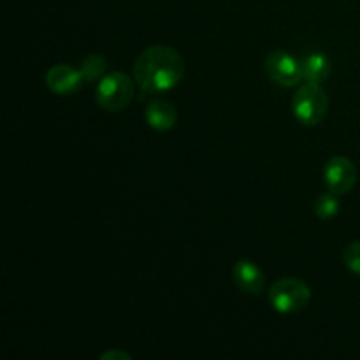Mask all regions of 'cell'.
<instances>
[{"label":"cell","instance_id":"6da1fadb","mask_svg":"<svg viewBox=\"0 0 360 360\" xmlns=\"http://www.w3.org/2000/svg\"><path fill=\"white\" fill-rule=\"evenodd\" d=\"M134 79L146 94H164L181 83L185 62L176 49L169 46H150L134 63Z\"/></svg>","mask_w":360,"mask_h":360},{"label":"cell","instance_id":"7a4b0ae2","mask_svg":"<svg viewBox=\"0 0 360 360\" xmlns=\"http://www.w3.org/2000/svg\"><path fill=\"white\" fill-rule=\"evenodd\" d=\"M292 111L302 125H320L329 111V97L322 84L306 81L302 86H299L292 98Z\"/></svg>","mask_w":360,"mask_h":360},{"label":"cell","instance_id":"3957f363","mask_svg":"<svg viewBox=\"0 0 360 360\" xmlns=\"http://www.w3.org/2000/svg\"><path fill=\"white\" fill-rule=\"evenodd\" d=\"M97 104L104 111L120 112L130 105L134 98V81L129 74L122 70L109 72L98 81L97 90H95Z\"/></svg>","mask_w":360,"mask_h":360},{"label":"cell","instance_id":"277c9868","mask_svg":"<svg viewBox=\"0 0 360 360\" xmlns=\"http://www.w3.org/2000/svg\"><path fill=\"white\" fill-rule=\"evenodd\" d=\"M311 301V290L297 278H281L269 288V302L281 315H292L306 308Z\"/></svg>","mask_w":360,"mask_h":360},{"label":"cell","instance_id":"5b68a950","mask_svg":"<svg viewBox=\"0 0 360 360\" xmlns=\"http://www.w3.org/2000/svg\"><path fill=\"white\" fill-rule=\"evenodd\" d=\"M266 72L273 83L283 88L297 86L304 79L302 62L283 49L271 51L266 58Z\"/></svg>","mask_w":360,"mask_h":360},{"label":"cell","instance_id":"8992f818","mask_svg":"<svg viewBox=\"0 0 360 360\" xmlns=\"http://www.w3.org/2000/svg\"><path fill=\"white\" fill-rule=\"evenodd\" d=\"M323 181L327 190L336 195H345L357 183V167L347 157H333L323 169Z\"/></svg>","mask_w":360,"mask_h":360},{"label":"cell","instance_id":"52a82bcc","mask_svg":"<svg viewBox=\"0 0 360 360\" xmlns=\"http://www.w3.org/2000/svg\"><path fill=\"white\" fill-rule=\"evenodd\" d=\"M84 83L83 76L79 70L72 69L67 63H58L53 65L51 69L46 72V84L49 90L55 95H72L76 94Z\"/></svg>","mask_w":360,"mask_h":360},{"label":"cell","instance_id":"ba28073f","mask_svg":"<svg viewBox=\"0 0 360 360\" xmlns=\"http://www.w3.org/2000/svg\"><path fill=\"white\" fill-rule=\"evenodd\" d=\"M232 278L239 290H243L245 294L260 295L266 287V276H264L262 269L252 260L245 259L236 262L234 269H232Z\"/></svg>","mask_w":360,"mask_h":360},{"label":"cell","instance_id":"9c48e42d","mask_svg":"<svg viewBox=\"0 0 360 360\" xmlns=\"http://www.w3.org/2000/svg\"><path fill=\"white\" fill-rule=\"evenodd\" d=\"M176 120H178V111L171 102L157 98L148 104L146 122L153 130H158V132L171 130L176 125Z\"/></svg>","mask_w":360,"mask_h":360},{"label":"cell","instance_id":"30bf717a","mask_svg":"<svg viewBox=\"0 0 360 360\" xmlns=\"http://www.w3.org/2000/svg\"><path fill=\"white\" fill-rule=\"evenodd\" d=\"M330 70H333L330 60L323 53H311L302 60V72L306 81L322 84L330 76Z\"/></svg>","mask_w":360,"mask_h":360},{"label":"cell","instance_id":"8fae6325","mask_svg":"<svg viewBox=\"0 0 360 360\" xmlns=\"http://www.w3.org/2000/svg\"><path fill=\"white\" fill-rule=\"evenodd\" d=\"M105 70H108V62H105V58L102 55H97V53H94V55H88L86 58L81 62V67H79V72L81 76H83V79L86 81V83H94V81H101L102 77L105 76Z\"/></svg>","mask_w":360,"mask_h":360},{"label":"cell","instance_id":"7c38bea8","mask_svg":"<svg viewBox=\"0 0 360 360\" xmlns=\"http://www.w3.org/2000/svg\"><path fill=\"white\" fill-rule=\"evenodd\" d=\"M315 213L320 220H330L340 213V199L334 192H326L319 195L315 202Z\"/></svg>","mask_w":360,"mask_h":360},{"label":"cell","instance_id":"4fadbf2b","mask_svg":"<svg viewBox=\"0 0 360 360\" xmlns=\"http://www.w3.org/2000/svg\"><path fill=\"white\" fill-rule=\"evenodd\" d=\"M343 262L348 271L360 276V241H354L345 248Z\"/></svg>","mask_w":360,"mask_h":360},{"label":"cell","instance_id":"5bb4252c","mask_svg":"<svg viewBox=\"0 0 360 360\" xmlns=\"http://www.w3.org/2000/svg\"><path fill=\"white\" fill-rule=\"evenodd\" d=\"M102 360H109V359H118V360H130L132 359V355L127 354V352H122V350H109L105 352V354L101 355Z\"/></svg>","mask_w":360,"mask_h":360}]
</instances>
